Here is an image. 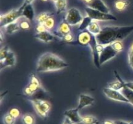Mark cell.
Instances as JSON below:
<instances>
[{"mask_svg":"<svg viewBox=\"0 0 133 124\" xmlns=\"http://www.w3.org/2000/svg\"><path fill=\"white\" fill-rule=\"evenodd\" d=\"M114 75H115L116 77L118 79V81L109 83V88L113 89V90L120 91L123 88L126 87V82L122 80V78L120 77V76H119V74L116 71H114Z\"/></svg>","mask_w":133,"mask_h":124,"instance_id":"obj_14","label":"cell"},{"mask_svg":"<svg viewBox=\"0 0 133 124\" xmlns=\"http://www.w3.org/2000/svg\"><path fill=\"white\" fill-rule=\"evenodd\" d=\"M110 45H111L113 49L115 51H116L117 52L123 51V49H124V47H123V43H122V42L121 41H116L115 42L112 43V44H110Z\"/></svg>","mask_w":133,"mask_h":124,"instance_id":"obj_28","label":"cell"},{"mask_svg":"<svg viewBox=\"0 0 133 124\" xmlns=\"http://www.w3.org/2000/svg\"><path fill=\"white\" fill-rule=\"evenodd\" d=\"M62 124H73V123L71 122V120H70V119L66 117L65 118L64 120L63 123H62Z\"/></svg>","mask_w":133,"mask_h":124,"instance_id":"obj_42","label":"cell"},{"mask_svg":"<svg viewBox=\"0 0 133 124\" xmlns=\"http://www.w3.org/2000/svg\"><path fill=\"white\" fill-rule=\"evenodd\" d=\"M23 93H24L25 95L27 96H31L32 95H35V93L29 89L28 86H27L25 88L24 90H23Z\"/></svg>","mask_w":133,"mask_h":124,"instance_id":"obj_38","label":"cell"},{"mask_svg":"<svg viewBox=\"0 0 133 124\" xmlns=\"http://www.w3.org/2000/svg\"><path fill=\"white\" fill-rule=\"evenodd\" d=\"M133 32V25L107 26L101 29V32L96 36L97 43L106 46L116 41H121L126 38Z\"/></svg>","mask_w":133,"mask_h":124,"instance_id":"obj_1","label":"cell"},{"mask_svg":"<svg viewBox=\"0 0 133 124\" xmlns=\"http://www.w3.org/2000/svg\"><path fill=\"white\" fill-rule=\"evenodd\" d=\"M93 36L94 35L92 34L90 32H88L87 30H85L84 31H82L78 35V43L81 45H84V46L89 45V43H90Z\"/></svg>","mask_w":133,"mask_h":124,"instance_id":"obj_13","label":"cell"},{"mask_svg":"<svg viewBox=\"0 0 133 124\" xmlns=\"http://www.w3.org/2000/svg\"><path fill=\"white\" fill-rule=\"evenodd\" d=\"M84 17L82 16L81 13L76 8H71L66 12V21L71 26L77 25L81 23Z\"/></svg>","mask_w":133,"mask_h":124,"instance_id":"obj_6","label":"cell"},{"mask_svg":"<svg viewBox=\"0 0 133 124\" xmlns=\"http://www.w3.org/2000/svg\"><path fill=\"white\" fill-rule=\"evenodd\" d=\"M51 1H53V2H55V3L57 2V1H58V0H51Z\"/></svg>","mask_w":133,"mask_h":124,"instance_id":"obj_47","label":"cell"},{"mask_svg":"<svg viewBox=\"0 0 133 124\" xmlns=\"http://www.w3.org/2000/svg\"><path fill=\"white\" fill-rule=\"evenodd\" d=\"M82 123L83 124H99V121L94 116L87 115L82 117Z\"/></svg>","mask_w":133,"mask_h":124,"instance_id":"obj_25","label":"cell"},{"mask_svg":"<svg viewBox=\"0 0 133 124\" xmlns=\"http://www.w3.org/2000/svg\"><path fill=\"white\" fill-rule=\"evenodd\" d=\"M36 31L37 33H42V32L48 31V29L44 24H38V25L36 27Z\"/></svg>","mask_w":133,"mask_h":124,"instance_id":"obj_36","label":"cell"},{"mask_svg":"<svg viewBox=\"0 0 133 124\" xmlns=\"http://www.w3.org/2000/svg\"><path fill=\"white\" fill-rule=\"evenodd\" d=\"M22 16L29 21H32L35 18V10L32 4L27 5L22 10Z\"/></svg>","mask_w":133,"mask_h":124,"instance_id":"obj_18","label":"cell"},{"mask_svg":"<svg viewBox=\"0 0 133 124\" xmlns=\"http://www.w3.org/2000/svg\"><path fill=\"white\" fill-rule=\"evenodd\" d=\"M87 16L92 20L96 21H116L117 18L110 13H104L99 10H94L90 7H86L84 9Z\"/></svg>","mask_w":133,"mask_h":124,"instance_id":"obj_3","label":"cell"},{"mask_svg":"<svg viewBox=\"0 0 133 124\" xmlns=\"http://www.w3.org/2000/svg\"><path fill=\"white\" fill-rule=\"evenodd\" d=\"M0 37H1V42H3V35L2 32H1V36H0Z\"/></svg>","mask_w":133,"mask_h":124,"instance_id":"obj_46","label":"cell"},{"mask_svg":"<svg viewBox=\"0 0 133 124\" xmlns=\"http://www.w3.org/2000/svg\"><path fill=\"white\" fill-rule=\"evenodd\" d=\"M42 1H48V0H42Z\"/></svg>","mask_w":133,"mask_h":124,"instance_id":"obj_48","label":"cell"},{"mask_svg":"<svg viewBox=\"0 0 133 124\" xmlns=\"http://www.w3.org/2000/svg\"><path fill=\"white\" fill-rule=\"evenodd\" d=\"M125 85L126 87L133 90V82H126Z\"/></svg>","mask_w":133,"mask_h":124,"instance_id":"obj_43","label":"cell"},{"mask_svg":"<svg viewBox=\"0 0 133 124\" xmlns=\"http://www.w3.org/2000/svg\"><path fill=\"white\" fill-rule=\"evenodd\" d=\"M22 16V11L19 9H14L6 14L0 16V27H5L10 23L18 21Z\"/></svg>","mask_w":133,"mask_h":124,"instance_id":"obj_5","label":"cell"},{"mask_svg":"<svg viewBox=\"0 0 133 124\" xmlns=\"http://www.w3.org/2000/svg\"><path fill=\"white\" fill-rule=\"evenodd\" d=\"M103 92L105 95L110 99L112 100L118 101V102H125V103H129L128 99L123 94V93L118 90H113L109 87H106L103 89Z\"/></svg>","mask_w":133,"mask_h":124,"instance_id":"obj_7","label":"cell"},{"mask_svg":"<svg viewBox=\"0 0 133 124\" xmlns=\"http://www.w3.org/2000/svg\"><path fill=\"white\" fill-rule=\"evenodd\" d=\"M55 6L57 14L64 12L66 11L67 8V0H58L55 3Z\"/></svg>","mask_w":133,"mask_h":124,"instance_id":"obj_24","label":"cell"},{"mask_svg":"<svg viewBox=\"0 0 133 124\" xmlns=\"http://www.w3.org/2000/svg\"><path fill=\"white\" fill-rule=\"evenodd\" d=\"M36 39L44 41L45 43H49L55 40V36L48 31L42 32V33H36L35 36Z\"/></svg>","mask_w":133,"mask_h":124,"instance_id":"obj_17","label":"cell"},{"mask_svg":"<svg viewBox=\"0 0 133 124\" xmlns=\"http://www.w3.org/2000/svg\"><path fill=\"white\" fill-rule=\"evenodd\" d=\"M95 102L94 98L91 97L90 96L87 95V94H81L79 95V105H78L77 109L80 111L82 109L87 107V106L92 105Z\"/></svg>","mask_w":133,"mask_h":124,"instance_id":"obj_10","label":"cell"},{"mask_svg":"<svg viewBox=\"0 0 133 124\" xmlns=\"http://www.w3.org/2000/svg\"><path fill=\"white\" fill-rule=\"evenodd\" d=\"M16 63V56L14 53L12 51L10 50L7 56L5 58V59L0 61V69L2 70L3 68L6 67H12L14 66Z\"/></svg>","mask_w":133,"mask_h":124,"instance_id":"obj_16","label":"cell"},{"mask_svg":"<svg viewBox=\"0 0 133 124\" xmlns=\"http://www.w3.org/2000/svg\"><path fill=\"white\" fill-rule=\"evenodd\" d=\"M117 52L113 49L111 45H106L103 50L99 54V63L101 65L106 63L109 60L115 57L117 54Z\"/></svg>","mask_w":133,"mask_h":124,"instance_id":"obj_8","label":"cell"},{"mask_svg":"<svg viewBox=\"0 0 133 124\" xmlns=\"http://www.w3.org/2000/svg\"><path fill=\"white\" fill-rule=\"evenodd\" d=\"M130 2L128 0H117L115 1V8L118 11H123L129 5Z\"/></svg>","mask_w":133,"mask_h":124,"instance_id":"obj_21","label":"cell"},{"mask_svg":"<svg viewBox=\"0 0 133 124\" xmlns=\"http://www.w3.org/2000/svg\"><path fill=\"white\" fill-rule=\"evenodd\" d=\"M92 21V19L90 18L89 16H86L84 17L83 21H81V23L79 24V27H78V30L81 31H84L86 29H87L88 27V26L90 25V24L91 23V22Z\"/></svg>","mask_w":133,"mask_h":124,"instance_id":"obj_23","label":"cell"},{"mask_svg":"<svg viewBox=\"0 0 133 124\" xmlns=\"http://www.w3.org/2000/svg\"><path fill=\"white\" fill-rule=\"evenodd\" d=\"M30 83H32L35 84V85H37L38 87L41 88V83H40V81L39 80V79L38 78L37 76L35 75V74L32 73L30 76Z\"/></svg>","mask_w":133,"mask_h":124,"instance_id":"obj_33","label":"cell"},{"mask_svg":"<svg viewBox=\"0 0 133 124\" xmlns=\"http://www.w3.org/2000/svg\"><path fill=\"white\" fill-rule=\"evenodd\" d=\"M53 14V13L42 12L36 16V21L38 24H44V23L46 21L47 19L50 18V17H51Z\"/></svg>","mask_w":133,"mask_h":124,"instance_id":"obj_22","label":"cell"},{"mask_svg":"<svg viewBox=\"0 0 133 124\" xmlns=\"http://www.w3.org/2000/svg\"><path fill=\"white\" fill-rule=\"evenodd\" d=\"M16 119L10 116L9 113L6 114L3 117L4 124H14L15 123Z\"/></svg>","mask_w":133,"mask_h":124,"instance_id":"obj_30","label":"cell"},{"mask_svg":"<svg viewBox=\"0 0 133 124\" xmlns=\"http://www.w3.org/2000/svg\"><path fill=\"white\" fill-rule=\"evenodd\" d=\"M19 28H20V27H19V23L18 21L10 23L6 27H5V32L9 34H12L14 32L18 31Z\"/></svg>","mask_w":133,"mask_h":124,"instance_id":"obj_20","label":"cell"},{"mask_svg":"<svg viewBox=\"0 0 133 124\" xmlns=\"http://www.w3.org/2000/svg\"><path fill=\"white\" fill-rule=\"evenodd\" d=\"M97 40H96V36L94 35L90 43H89V46L90 47L91 50H92V56H93L94 59V63L95 65L96 66L97 68H99L100 67H101V65H100L99 63V54L97 51Z\"/></svg>","mask_w":133,"mask_h":124,"instance_id":"obj_9","label":"cell"},{"mask_svg":"<svg viewBox=\"0 0 133 124\" xmlns=\"http://www.w3.org/2000/svg\"><path fill=\"white\" fill-rule=\"evenodd\" d=\"M88 7L104 13H109L110 11L109 8L107 6L103 0H93V1L88 5Z\"/></svg>","mask_w":133,"mask_h":124,"instance_id":"obj_15","label":"cell"},{"mask_svg":"<svg viewBox=\"0 0 133 124\" xmlns=\"http://www.w3.org/2000/svg\"><path fill=\"white\" fill-rule=\"evenodd\" d=\"M71 32V26L68 23L66 19L61 22L57 28V32L55 35L58 37L63 38V36Z\"/></svg>","mask_w":133,"mask_h":124,"instance_id":"obj_12","label":"cell"},{"mask_svg":"<svg viewBox=\"0 0 133 124\" xmlns=\"http://www.w3.org/2000/svg\"><path fill=\"white\" fill-rule=\"evenodd\" d=\"M36 113L43 118H45L48 116V113L51 109V104L48 101L35 98L31 99Z\"/></svg>","mask_w":133,"mask_h":124,"instance_id":"obj_4","label":"cell"},{"mask_svg":"<svg viewBox=\"0 0 133 124\" xmlns=\"http://www.w3.org/2000/svg\"><path fill=\"white\" fill-rule=\"evenodd\" d=\"M23 124H35V118L32 114L26 113L22 117Z\"/></svg>","mask_w":133,"mask_h":124,"instance_id":"obj_26","label":"cell"},{"mask_svg":"<svg viewBox=\"0 0 133 124\" xmlns=\"http://www.w3.org/2000/svg\"><path fill=\"white\" fill-rule=\"evenodd\" d=\"M115 123L116 124H133V122H127L122 120H116L115 121Z\"/></svg>","mask_w":133,"mask_h":124,"instance_id":"obj_41","label":"cell"},{"mask_svg":"<svg viewBox=\"0 0 133 124\" xmlns=\"http://www.w3.org/2000/svg\"><path fill=\"white\" fill-rule=\"evenodd\" d=\"M64 116L71 120L73 124L82 123V117L79 113V111L75 109L67 110L64 112Z\"/></svg>","mask_w":133,"mask_h":124,"instance_id":"obj_11","label":"cell"},{"mask_svg":"<svg viewBox=\"0 0 133 124\" xmlns=\"http://www.w3.org/2000/svg\"><path fill=\"white\" fill-rule=\"evenodd\" d=\"M55 24V19L53 16L48 18L46 21L44 23V25L45 26V27H46L48 30L52 29L54 27Z\"/></svg>","mask_w":133,"mask_h":124,"instance_id":"obj_31","label":"cell"},{"mask_svg":"<svg viewBox=\"0 0 133 124\" xmlns=\"http://www.w3.org/2000/svg\"><path fill=\"white\" fill-rule=\"evenodd\" d=\"M83 1H84L85 3H87V5H90V4L93 1V0H83Z\"/></svg>","mask_w":133,"mask_h":124,"instance_id":"obj_45","label":"cell"},{"mask_svg":"<svg viewBox=\"0 0 133 124\" xmlns=\"http://www.w3.org/2000/svg\"><path fill=\"white\" fill-rule=\"evenodd\" d=\"M105 46H104V45H101V44H99L97 43V52L99 53V54H100V53L103 50L104 48H105Z\"/></svg>","mask_w":133,"mask_h":124,"instance_id":"obj_40","label":"cell"},{"mask_svg":"<svg viewBox=\"0 0 133 124\" xmlns=\"http://www.w3.org/2000/svg\"><path fill=\"white\" fill-rule=\"evenodd\" d=\"M8 113L15 119H17L18 118H19L21 114L20 111L18 108H16V107H13V108L10 109Z\"/></svg>","mask_w":133,"mask_h":124,"instance_id":"obj_32","label":"cell"},{"mask_svg":"<svg viewBox=\"0 0 133 124\" xmlns=\"http://www.w3.org/2000/svg\"><path fill=\"white\" fill-rule=\"evenodd\" d=\"M19 27L23 30H27L30 29L31 24L27 19H25V20H23L19 22Z\"/></svg>","mask_w":133,"mask_h":124,"instance_id":"obj_34","label":"cell"},{"mask_svg":"<svg viewBox=\"0 0 133 124\" xmlns=\"http://www.w3.org/2000/svg\"><path fill=\"white\" fill-rule=\"evenodd\" d=\"M62 40L64 41H66V42H71L74 40V36H73V34L71 33L68 34L63 36Z\"/></svg>","mask_w":133,"mask_h":124,"instance_id":"obj_37","label":"cell"},{"mask_svg":"<svg viewBox=\"0 0 133 124\" xmlns=\"http://www.w3.org/2000/svg\"><path fill=\"white\" fill-rule=\"evenodd\" d=\"M34 1H35V0H24L23 4H22V5L21 6V7L19 8V9L22 11V10H23V9H24L25 6H27V5H31V4H32V3Z\"/></svg>","mask_w":133,"mask_h":124,"instance_id":"obj_39","label":"cell"},{"mask_svg":"<svg viewBox=\"0 0 133 124\" xmlns=\"http://www.w3.org/2000/svg\"><path fill=\"white\" fill-rule=\"evenodd\" d=\"M68 66V64L58 56L53 53L46 52L39 58L36 70L38 72H46L61 70Z\"/></svg>","mask_w":133,"mask_h":124,"instance_id":"obj_2","label":"cell"},{"mask_svg":"<svg viewBox=\"0 0 133 124\" xmlns=\"http://www.w3.org/2000/svg\"><path fill=\"white\" fill-rule=\"evenodd\" d=\"M103 124H116V123L115 121H113L112 120H106L105 121H104Z\"/></svg>","mask_w":133,"mask_h":124,"instance_id":"obj_44","label":"cell"},{"mask_svg":"<svg viewBox=\"0 0 133 124\" xmlns=\"http://www.w3.org/2000/svg\"><path fill=\"white\" fill-rule=\"evenodd\" d=\"M128 57H129V63L130 66L132 67L133 69V41L130 46L128 52Z\"/></svg>","mask_w":133,"mask_h":124,"instance_id":"obj_35","label":"cell"},{"mask_svg":"<svg viewBox=\"0 0 133 124\" xmlns=\"http://www.w3.org/2000/svg\"><path fill=\"white\" fill-rule=\"evenodd\" d=\"M121 92L127 98L129 103L133 105V90L127 87H125L121 90Z\"/></svg>","mask_w":133,"mask_h":124,"instance_id":"obj_27","label":"cell"},{"mask_svg":"<svg viewBox=\"0 0 133 124\" xmlns=\"http://www.w3.org/2000/svg\"><path fill=\"white\" fill-rule=\"evenodd\" d=\"M10 50L8 46H5L1 48V50H0V61L5 59Z\"/></svg>","mask_w":133,"mask_h":124,"instance_id":"obj_29","label":"cell"},{"mask_svg":"<svg viewBox=\"0 0 133 124\" xmlns=\"http://www.w3.org/2000/svg\"><path fill=\"white\" fill-rule=\"evenodd\" d=\"M101 29L102 28H101L99 25L96 21H92L90 24V25L88 26L87 30L90 32L92 34L94 35V36H97V34H99L101 32Z\"/></svg>","mask_w":133,"mask_h":124,"instance_id":"obj_19","label":"cell"}]
</instances>
